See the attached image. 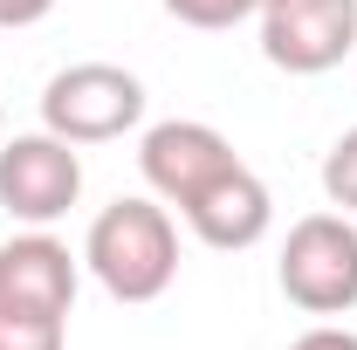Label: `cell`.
<instances>
[{
	"label": "cell",
	"mask_w": 357,
	"mask_h": 350,
	"mask_svg": "<svg viewBox=\"0 0 357 350\" xmlns=\"http://www.w3.org/2000/svg\"><path fill=\"white\" fill-rule=\"evenodd\" d=\"M83 268L117 303H158L178 282V227L165 213V199H117V206H103L83 234Z\"/></svg>",
	"instance_id": "cell-1"
},
{
	"label": "cell",
	"mask_w": 357,
	"mask_h": 350,
	"mask_svg": "<svg viewBox=\"0 0 357 350\" xmlns=\"http://www.w3.org/2000/svg\"><path fill=\"white\" fill-rule=\"evenodd\" d=\"M144 124V83L117 62H69L42 89V131L69 144H110Z\"/></svg>",
	"instance_id": "cell-2"
},
{
	"label": "cell",
	"mask_w": 357,
	"mask_h": 350,
	"mask_svg": "<svg viewBox=\"0 0 357 350\" xmlns=\"http://www.w3.org/2000/svg\"><path fill=\"white\" fill-rule=\"evenodd\" d=\"M282 296L303 316H344L357 309V227L351 213H310L289 227L282 261H275Z\"/></svg>",
	"instance_id": "cell-3"
},
{
	"label": "cell",
	"mask_w": 357,
	"mask_h": 350,
	"mask_svg": "<svg viewBox=\"0 0 357 350\" xmlns=\"http://www.w3.org/2000/svg\"><path fill=\"white\" fill-rule=\"evenodd\" d=\"M83 199V158L55 131H21L0 137V206L21 227H55Z\"/></svg>",
	"instance_id": "cell-4"
},
{
	"label": "cell",
	"mask_w": 357,
	"mask_h": 350,
	"mask_svg": "<svg viewBox=\"0 0 357 350\" xmlns=\"http://www.w3.org/2000/svg\"><path fill=\"white\" fill-rule=\"evenodd\" d=\"M234 165H241V158H234L227 131L199 124V117H165V124H151V131L137 137V172L151 185V199H165L178 213H185L220 172H234Z\"/></svg>",
	"instance_id": "cell-5"
},
{
	"label": "cell",
	"mask_w": 357,
	"mask_h": 350,
	"mask_svg": "<svg viewBox=\"0 0 357 350\" xmlns=\"http://www.w3.org/2000/svg\"><path fill=\"white\" fill-rule=\"evenodd\" d=\"M357 48V0H268L261 55L289 76H323Z\"/></svg>",
	"instance_id": "cell-6"
},
{
	"label": "cell",
	"mask_w": 357,
	"mask_h": 350,
	"mask_svg": "<svg viewBox=\"0 0 357 350\" xmlns=\"http://www.w3.org/2000/svg\"><path fill=\"white\" fill-rule=\"evenodd\" d=\"M76 289H83V254H69V241H55L48 227H28V234L0 241V303L7 309L69 316Z\"/></svg>",
	"instance_id": "cell-7"
},
{
	"label": "cell",
	"mask_w": 357,
	"mask_h": 350,
	"mask_svg": "<svg viewBox=\"0 0 357 350\" xmlns=\"http://www.w3.org/2000/svg\"><path fill=\"white\" fill-rule=\"evenodd\" d=\"M185 227H192L213 254H241V248H255L268 227H275V199H268L261 172H248V165L220 172L192 206H185Z\"/></svg>",
	"instance_id": "cell-8"
},
{
	"label": "cell",
	"mask_w": 357,
	"mask_h": 350,
	"mask_svg": "<svg viewBox=\"0 0 357 350\" xmlns=\"http://www.w3.org/2000/svg\"><path fill=\"white\" fill-rule=\"evenodd\" d=\"M69 344V316H42V309H7L0 303V350H62Z\"/></svg>",
	"instance_id": "cell-9"
},
{
	"label": "cell",
	"mask_w": 357,
	"mask_h": 350,
	"mask_svg": "<svg viewBox=\"0 0 357 350\" xmlns=\"http://www.w3.org/2000/svg\"><path fill=\"white\" fill-rule=\"evenodd\" d=\"M268 0H165L178 28H199V35H220V28H241V21H261Z\"/></svg>",
	"instance_id": "cell-10"
},
{
	"label": "cell",
	"mask_w": 357,
	"mask_h": 350,
	"mask_svg": "<svg viewBox=\"0 0 357 350\" xmlns=\"http://www.w3.org/2000/svg\"><path fill=\"white\" fill-rule=\"evenodd\" d=\"M323 192H330V206H344V213L357 220V124L330 144V158H323Z\"/></svg>",
	"instance_id": "cell-11"
},
{
	"label": "cell",
	"mask_w": 357,
	"mask_h": 350,
	"mask_svg": "<svg viewBox=\"0 0 357 350\" xmlns=\"http://www.w3.org/2000/svg\"><path fill=\"white\" fill-rule=\"evenodd\" d=\"M289 350H357V330H344V323H316V330H303Z\"/></svg>",
	"instance_id": "cell-12"
},
{
	"label": "cell",
	"mask_w": 357,
	"mask_h": 350,
	"mask_svg": "<svg viewBox=\"0 0 357 350\" xmlns=\"http://www.w3.org/2000/svg\"><path fill=\"white\" fill-rule=\"evenodd\" d=\"M55 14V0H0V28H35Z\"/></svg>",
	"instance_id": "cell-13"
},
{
	"label": "cell",
	"mask_w": 357,
	"mask_h": 350,
	"mask_svg": "<svg viewBox=\"0 0 357 350\" xmlns=\"http://www.w3.org/2000/svg\"><path fill=\"white\" fill-rule=\"evenodd\" d=\"M0 137H7V110H0Z\"/></svg>",
	"instance_id": "cell-14"
}]
</instances>
